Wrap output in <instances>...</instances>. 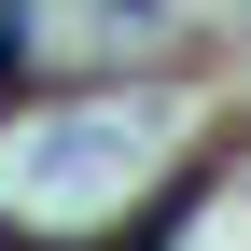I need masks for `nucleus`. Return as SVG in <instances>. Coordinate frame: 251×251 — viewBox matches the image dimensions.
<instances>
[{
	"instance_id": "f257e3e1",
	"label": "nucleus",
	"mask_w": 251,
	"mask_h": 251,
	"mask_svg": "<svg viewBox=\"0 0 251 251\" xmlns=\"http://www.w3.org/2000/svg\"><path fill=\"white\" fill-rule=\"evenodd\" d=\"M181 140V98H42L0 126V209L14 224H112Z\"/></svg>"
},
{
	"instance_id": "f03ea898",
	"label": "nucleus",
	"mask_w": 251,
	"mask_h": 251,
	"mask_svg": "<svg viewBox=\"0 0 251 251\" xmlns=\"http://www.w3.org/2000/svg\"><path fill=\"white\" fill-rule=\"evenodd\" d=\"M168 42V0H0V84H56V70H126Z\"/></svg>"
}]
</instances>
